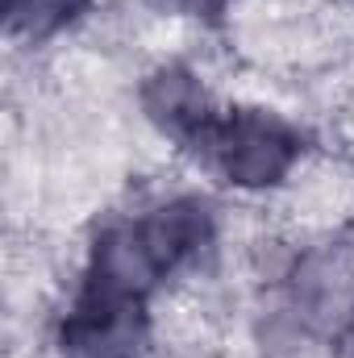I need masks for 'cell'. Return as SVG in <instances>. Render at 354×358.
Masks as SVG:
<instances>
[{"mask_svg":"<svg viewBox=\"0 0 354 358\" xmlns=\"http://www.w3.org/2000/svg\"><path fill=\"white\" fill-rule=\"evenodd\" d=\"M221 167L238 183H271L292 163V138L271 117H238L217 134Z\"/></svg>","mask_w":354,"mask_h":358,"instance_id":"cell-1","label":"cell"},{"mask_svg":"<svg viewBox=\"0 0 354 358\" xmlns=\"http://www.w3.org/2000/svg\"><path fill=\"white\" fill-rule=\"evenodd\" d=\"M176 4H192L196 8V4H208V0H176Z\"/></svg>","mask_w":354,"mask_h":358,"instance_id":"cell-2","label":"cell"}]
</instances>
